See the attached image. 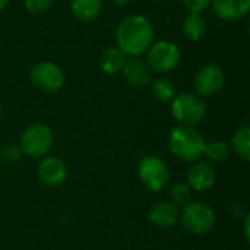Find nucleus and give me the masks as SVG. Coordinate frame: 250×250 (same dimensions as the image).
Masks as SVG:
<instances>
[{"instance_id": "8", "label": "nucleus", "mask_w": 250, "mask_h": 250, "mask_svg": "<svg viewBox=\"0 0 250 250\" xmlns=\"http://www.w3.org/2000/svg\"><path fill=\"white\" fill-rule=\"evenodd\" d=\"M29 81L37 89L54 94L64 86L66 76L59 64L53 62H40L31 67Z\"/></svg>"}, {"instance_id": "25", "label": "nucleus", "mask_w": 250, "mask_h": 250, "mask_svg": "<svg viewBox=\"0 0 250 250\" xmlns=\"http://www.w3.org/2000/svg\"><path fill=\"white\" fill-rule=\"evenodd\" d=\"M243 229H245V237L246 240H250V214H245V221H243Z\"/></svg>"}, {"instance_id": "21", "label": "nucleus", "mask_w": 250, "mask_h": 250, "mask_svg": "<svg viewBox=\"0 0 250 250\" xmlns=\"http://www.w3.org/2000/svg\"><path fill=\"white\" fill-rule=\"evenodd\" d=\"M170 202L177 208H185L192 202V189L188 183L177 182L170 188Z\"/></svg>"}, {"instance_id": "2", "label": "nucleus", "mask_w": 250, "mask_h": 250, "mask_svg": "<svg viewBox=\"0 0 250 250\" xmlns=\"http://www.w3.org/2000/svg\"><path fill=\"white\" fill-rule=\"evenodd\" d=\"M205 138L193 126H177L168 135L170 151L182 161H199L205 149Z\"/></svg>"}, {"instance_id": "28", "label": "nucleus", "mask_w": 250, "mask_h": 250, "mask_svg": "<svg viewBox=\"0 0 250 250\" xmlns=\"http://www.w3.org/2000/svg\"><path fill=\"white\" fill-rule=\"evenodd\" d=\"M1 113H3V108H1V105H0V117H1Z\"/></svg>"}, {"instance_id": "17", "label": "nucleus", "mask_w": 250, "mask_h": 250, "mask_svg": "<svg viewBox=\"0 0 250 250\" xmlns=\"http://www.w3.org/2000/svg\"><path fill=\"white\" fill-rule=\"evenodd\" d=\"M207 32V21L202 13H190L183 21V34L190 41H199Z\"/></svg>"}, {"instance_id": "14", "label": "nucleus", "mask_w": 250, "mask_h": 250, "mask_svg": "<svg viewBox=\"0 0 250 250\" xmlns=\"http://www.w3.org/2000/svg\"><path fill=\"white\" fill-rule=\"evenodd\" d=\"M214 12L227 22H236L246 18L250 12V0H212Z\"/></svg>"}, {"instance_id": "29", "label": "nucleus", "mask_w": 250, "mask_h": 250, "mask_svg": "<svg viewBox=\"0 0 250 250\" xmlns=\"http://www.w3.org/2000/svg\"><path fill=\"white\" fill-rule=\"evenodd\" d=\"M157 1H160V0H157Z\"/></svg>"}, {"instance_id": "19", "label": "nucleus", "mask_w": 250, "mask_h": 250, "mask_svg": "<svg viewBox=\"0 0 250 250\" xmlns=\"http://www.w3.org/2000/svg\"><path fill=\"white\" fill-rule=\"evenodd\" d=\"M151 91L154 98H157L161 103H170L176 97V85L170 78L160 76L157 79L151 81Z\"/></svg>"}, {"instance_id": "26", "label": "nucleus", "mask_w": 250, "mask_h": 250, "mask_svg": "<svg viewBox=\"0 0 250 250\" xmlns=\"http://www.w3.org/2000/svg\"><path fill=\"white\" fill-rule=\"evenodd\" d=\"M132 0H114V3L116 4H119V6H126V4H129Z\"/></svg>"}, {"instance_id": "23", "label": "nucleus", "mask_w": 250, "mask_h": 250, "mask_svg": "<svg viewBox=\"0 0 250 250\" xmlns=\"http://www.w3.org/2000/svg\"><path fill=\"white\" fill-rule=\"evenodd\" d=\"M53 4V0H23L25 9L32 15L45 13Z\"/></svg>"}, {"instance_id": "11", "label": "nucleus", "mask_w": 250, "mask_h": 250, "mask_svg": "<svg viewBox=\"0 0 250 250\" xmlns=\"http://www.w3.org/2000/svg\"><path fill=\"white\" fill-rule=\"evenodd\" d=\"M122 73L125 76V81L133 88H144L152 81V70L148 66L146 60L141 57L126 59Z\"/></svg>"}, {"instance_id": "3", "label": "nucleus", "mask_w": 250, "mask_h": 250, "mask_svg": "<svg viewBox=\"0 0 250 250\" xmlns=\"http://www.w3.org/2000/svg\"><path fill=\"white\" fill-rule=\"evenodd\" d=\"M171 114L183 126H195L207 116L205 101L190 92H182L171 101Z\"/></svg>"}, {"instance_id": "20", "label": "nucleus", "mask_w": 250, "mask_h": 250, "mask_svg": "<svg viewBox=\"0 0 250 250\" xmlns=\"http://www.w3.org/2000/svg\"><path fill=\"white\" fill-rule=\"evenodd\" d=\"M204 154L208 157L209 161L223 163L230 157V145L226 141H211L205 144Z\"/></svg>"}, {"instance_id": "6", "label": "nucleus", "mask_w": 250, "mask_h": 250, "mask_svg": "<svg viewBox=\"0 0 250 250\" xmlns=\"http://www.w3.org/2000/svg\"><path fill=\"white\" fill-rule=\"evenodd\" d=\"M182 60V51L179 45L171 41L161 40L152 42V45L146 51V63L151 70L158 73H168L174 70Z\"/></svg>"}, {"instance_id": "15", "label": "nucleus", "mask_w": 250, "mask_h": 250, "mask_svg": "<svg viewBox=\"0 0 250 250\" xmlns=\"http://www.w3.org/2000/svg\"><path fill=\"white\" fill-rule=\"evenodd\" d=\"M103 9V0H70L72 15L83 23L95 21Z\"/></svg>"}, {"instance_id": "12", "label": "nucleus", "mask_w": 250, "mask_h": 250, "mask_svg": "<svg viewBox=\"0 0 250 250\" xmlns=\"http://www.w3.org/2000/svg\"><path fill=\"white\" fill-rule=\"evenodd\" d=\"M188 186L195 192H207L215 183V170L207 161H195L186 173Z\"/></svg>"}, {"instance_id": "1", "label": "nucleus", "mask_w": 250, "mask_h": 250, "mask_svg": "<svg viewBox=\"0 0 250 250\" xmlns=\"http://www.w3.org/2000/svg\"><path fill=\"white\" fill-rule=\"evenodd\" d=\"M155 37L151 21L139 13L129 15L120 21L116 29L117 48L129 57H141L152 45Z\"/></svg>"}, {"instance_id": "9", "label": "nucleus", "mask_w": 250, "mask_h": 250, "mask_svg": "<svg viewBox=\"0 0 250 250\" xmlns=\"http://www.w3.org/2000/svg\"><path fill=\"white\" fill-rule=\"evenodd\" d=\"M196 92L201 97H211L218 94L226 85V73L221 66L209 63L202 66L193 79Z\"/></svg>"}, {"instance_id": "10", "label": "nucleus", "mask_w": 250, "mask_h": 250, "mask_svg": "<svg viewBox=\"0 0 250 250\" xmlns=\"http://www.w3.org/2000/svg\"><path fill=\"white\" fill-rule=\"evenodd\" d=\"M37 176L42 185L48 188H57L66 182L67 168L60 158L44 157L37 167Z\"/></svg>"}, {"instance_id": "13", "label": "nucleus", "mask_w": 250, "mask_h": 250, "mask_svg": "<svg viewBox=\"0 0 250 250\" xmlns=\"http://www.w3.org/2000/svg\"><path fill=\"white\" fill-rule=\"evenodd\" d=\"M179 220H180V211L171 202H160L154 205L148 214V221L151 223V226L161 230L173 229L179 223Z\"/></svg>"}, {"instance_id": "24", "label": "nucleus", "mask_w": 250, "mask_h": 250, "mask_svg": "<svg viewBox=\"0 0 250 250\" xmlns=\"http://www.w3.org/2000/svg\"><path fill=\"white\" fill-rule=\"evenodd\" d=\"M190 13H202L212 0H180Z\"/></svg>"}, {"instance_id": "5", "label": "nucleus", "mask_w": 250, "mask_h": 250, "mask_svg": "<svg viewBox=\"0 0 250 250\" xmlns=\"http://www.w3.org/2000/svg\"><path fill=\"white\" fill-rule=\"evenodd\" d=\"M138 176L141 183L151 192H161L167 188L170 180V170L166 161L155 155H146L138 166Z\"/></svg>"}, {"instance_id": "4", "label": "nucleus", "mask_w": 250, "mask_h": 250, "mask_svg": "<svg viewBox=\"0 0 250 250\" xmlns=\"http://www.w3.org/2000/svg\"><path fill=\"white\" fill-rule=\"evenodd\" d=\"M54 142V133L45 123H32L21 136V149L25 155L32 158L45 157Z\"/></svg>"}, {"instance_id": "16", "label": "nucleus", "mask_w": 250, "mask_h": 250, "mask_svg": "<svg viewBox=\"0 0 250 250\" xmlns=\"http://www.w3.org/2000/svg\"><path fill=\"white\" fill-rule=\"evenodd\" d=\"M126 56L117 47H108L103 51L100 57V67L107 75H116L122 72Z\"/></svg>"}, {"instance_id": "18", "label": "nucleus", "mask_w": 250, "mask_h": 250, "mask_svg": "<svg viewBox=\"0 0 250 250\" xmlns=\"http://www.w3.org/2000/svg\"><path fill=\"white\" fill-rule=\"evenodd\" d=\"M231 149L245 163L250 161V129L248 126L239 127L231 136Z\"/></svg>"}, {"instance_id": "22", "label": "nucleus", "mask_w": 250, "mask_h": 250, "mask_svg": "<svg viewBox=\"0 0 250 250\" xmlns=\"http://www.w3.org/2000/svg\"><path fill=\"white\" fill-rule=\"evenodd\" d=\"M22 155H23V152H22L21 146L16 144H7L0 149V161L7 166L16 164L18 161H21Z\"/></svg>"}, {"instance_id": "27", "label": "nucleus", "mask_w": 250, "mask_h": 250, "mask_svg": "<svg viewBox=\"0 0 250 250\" xmlns=\"http://www.w3.org/2000/svg\"><path fill=\"white\" fill-rule=\"evenodd\" d=\"M9 4V0H0V12L4 10V7Z\"/></svg>"}, {"instance_id": "7", "label": "nucleus", "mask_w": 250, "mask_h": 250, "mask_svg": "<svg viewBox=\"0 0 250 250\" xmlns=\"http://www.w3.org/2000/svg\"><path fill=\"white\" fill-rule=\"evenodd\" d=\"M215 212L204 202L192 201L183 208L182 223L185 229L195 236H204L212 231V229L215 227Z\"/></svg>"}]
</instances>
